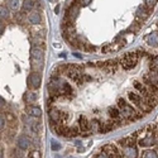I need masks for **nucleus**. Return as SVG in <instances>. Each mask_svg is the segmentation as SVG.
I'll list each match as a JSON object with an SVG mask.
<instances>
[{
    "mask_svg": "<svg viewBox=\"0 0 158 158\" xmlns=\"http://www.w3.org/2000/svg\"><path fill=\"white\" fill-rule=\"evenodd\" d=\"M157 2H158V0H144V4H146V6L148 9H153L156 6Z\"/></svg>",
    "mask_w": 158,
    "mask_h": 158,
    "instance_id": "obj_28",
    "label": "nucleus"
},
{
    "mask_svg": "<svg viewBox=\"0 0 158 158\" xmlns=\"http://www.w3.org/2000/svg\"><path fill=\"white\" fill-rule=\"evenodd\" d=\"M118 108L120 109V114L124 118H127V119H129V120H133L134 122V120H138V119H140V118H142V114L138 113L124 99H119V100H118Z\"/></svg>",
    "mask_w": 158,
    "mask_h": 158,
    "instance_id": "obj_1",
    "label": "nucleus"
},
{
    "mask_svg": "<svg viewBox=\"0 0 158 158\" xmlns=\"http://www.w3.org/2000/svg\"><path fill=\"white\" fill-rule=\"evenodd\" d=\"M5 4L10 10H18L20 6V0H5Z\"/></svg>",
    "mask_w": 158,
    "mask_h": 158,
    "instance_id": "obj_20",
    "label": "nucleus"
},
{
    "mask_svg": "<svg viewBox=\"0 0 158 158\" xmlns=\"http://www.w3.org/2000/svg\"><path fill=\"white\" fill-rule=\"evenodd\" d=\"M0 18L2 19H8L9 18V10L3 5H0Z\"/></svg>",
    "mask_w": 158,
    "mask_h": 158,
    "instance_id": "obj_26",
    "label": "nucleus"
},
{
    "mask_svg": "<svg viewBox=\"0 0 158 158\" xmlns=\"http://www.w3.org/2000/svg\"><path fill=\"white\" fill-rule=\"evenodd\" d=\"M122 154H123V157H137L138 156V149L135 148V144L123 147Z\"/></svg>",
    "mask_w": 158,
    "mask_h": 158,
    "instance_id": "obj_10",
    "label": "nucleus"
},
{
    "mask_svg": "<svg viewBox=\"0 0 158 158\" xmlns=\"http://www.w3.org/2000/svg\"><path fill=\"white\" fill-rule=\"evenodd\" d=\"M51 149L52 151H60L61 149V144L58 143V142H56V140H51Z\"/></svg>",
    "mask_w": 158,
    "mask_h": 158,
    "instance_id": "obj_29",
    "label": "nucleus"
},
{
    "mask_svg": "<svg viewBox=\"0 0 158 158\" xmlns=\"http://www.w3.org/2000/svg\"><path fill=\"white\" fill-rule=\"evenodd\" d=\"M4 105H5V100L3 98H0V108H3Z\"/></svg>",
    "mask_w": 158,
    "mask_h": 158,
    "instance_id": "obj_35",
    "label": "nucleus"
},
{
    "mask_svg": "<svg viewBox=\"0 0 158 158\" xmlns=\"http://www.w3.org/2000/svg\"><path fill=\"white\" fill-rule=\"evenodd\" d=\"M142 157L143 158H157L158 157V152L154 149H146L142 152Z\"/></svg>",
    "mask_w": 158,
    "mask_h": 158,
    "instance_id": "obj_22",
    "label": "nucleus"
},
{
    "mask_svg": "<svg viewBox=\"0 0 158 158\" xmlns=\"http://www.w3.org/2000/svg\"><path fill=\"white\" fill-rule=\"evenodd\" d=\"M6 119L9 120V122H13V123H15V116L13 115V114H6Z\"/></svg>",
    "mask_w": 158,
    "mask_h": 158,
    "instance_id": "obj_32",
    "label": "nucleus"
},
{
    "mask_svg": "<svg viewBox=\"0 0 158 158\" xmlns=\"http://www.w3.org/2000/svg\"><path fill=\"white\" fill-rule=\"evenodd\" d=\"M2 24H3V19H2V18H0V25H2Z\"/></svg>",
    "mask_w": 158,
    "mask_h": 158,
    "instance_id": "obj_37",
    "label": "nucleus"
},
{
    "mask_svg": "<svg viewBox=\"0 0 158 158\" xmlns=\"http://www.w3.org/2000/svg\"><path fill=\"white\" fill-rule=\"evenodd\" d=\"M78 11H80V4L77 3H72L67 9H66V15H64V19L69 20L71 23H73V20L77 18L78 15Z\"/></svg>",
    "mask_w": 158,
    "mask_h": 158,
    "instance_id": "obj_6",
    "label": "nucleus"
},
{
    "mask_svg": "<svg viewBox=\"0 0 158 158\" xmlns=\"http://www.w3.org/2000/svg\"><path fill=\"white\" fill-rule=\"evenodd\" d=\"M78 129L80 131H84V133H89L91 130L90 128V122L86 116H80L78 118Z\"/></svg>",
    "mask_w": 158,
    "mask_h": 158,
    "instance_id": "obj_11",
    "label": "nucleus"
},
{
    "mask_svg": "<svg viewBox=\"0 0 158 158\" xmlns=\"http://www.w3.org/2000/svg\"><path fill=\"white\" fill-rule=\"evenodd\" d=\"M31 57H32V70L33 71H42L43 69V48L33 44L31 48Z\"/></svg>",
    "mask_w": 158,
    "mask_h": 158,
    "instance_id": "obj_2",
    "label": "nucleus"
},
{
    "mask_svg": "<svg viewBox=\"0 0 158 158\" xmlns=\"http://www.w3.org/2000/svg\"><path fill=\"white\" fill-rule=\"evenodd\" d=\"M29 157H42V153L39 151H34V152H31L29 153Z\"/></svg>",
    "mask_w": 158,
    "mask_h": 158,
    "instance_id": "obj_31",
    "label": "nucleus"
},
{
    "mask_svg": "<svg viewBox=\"0 0 158 158\" xmlns=\"http://www.w3.org/2000/svg\"><path fill=\"white\" fill-rule=\"evenodd\" d=\"M27 84H28L29 89H32V90L39 89V86H41V84H42V75L39 72H37V71L31 72V75L27 78Z\"/></svg>",
    "mask_w": 158,
    "mask_h": 158,
    "instance_id": "obj_5",
    "label": "nucleus"
},
{
    "mask_svg": "<svg viewBox=\"0 0 158 158\" xmlns=\"http://www.w3.org/2000/svg\"><path fill=\"white\" fill-rule=\"evenodd\" d=\"M134 89L139 91V94L143 98H147V96H151L152 95L151 91L147 89V86L144 85V84H142V82H139V81H134Z\"/></svg>",
    "mask_w": 158,
    "mask_h": 158,
    "instance_id": "obj_12",
    "label": "nucleus"
},
{
    "mask_svg": "<svg viewBox=\"0 0 158 158\" xmlns=\"http://www.w3.org/2000/svg\"><path fill=\"white\" fill-rule=\"evenodd\" d=\"M27 113L33 118H41L42 116V110H41V108H38V106H28L27 108Z\"/></svg>",
    "mask_w": 158,
    "mask_h": 158,
    "instance_id": "obj_19",
    "label": "nucleus"
},
{
    "mask_svg": "<svg viewBox=\"0 0 158 158\" xmlns=\"http://www.w3.org/2000/svg\"><path fill=\"white\" fill-rule=\"evenodd\" d=\"M156 134H154V131H149V133L144 137L143 139H140L138 143H139V146L140 147H144V148H148V147H152L156 144Z\"/></svg>",
    "mask_w": 158,
    "mask_h": 158,
    "instance_id": "obj_7",
    "label": "nucleus"
},
{
    "mask_svg": "<svg viewBox=\"0 0 158 158\" xmlns=\"http://www.w3.org/2000/svg\"><path fill=\"white\" fill-rule=\"evenodd\" d=\"M102 151L108 154V157H122L119 149H118L115 144H105L102 147Z\"/></svg>",
    "mask_w": 158,
    "mask_h": 158,
    "instance_id": "obj_8",
    "label": "nucleus"
},
{
    "mask_svg": "<svg viewBox=\"0 0 158 158\" xmlns=\"http://www.w3.org/2000/svg\"><path fill=\"white\" fill-rule=\"evenodd\" d=\"M48 118H49V122L52 124H57V123H61V115H60V111L55 108H51L48 109Z\"/></svg>",
    "mask_w": 158,
    "mask_h": 158,
    "instance_id": "obj_9",
    "label": "nucleus"
},
{
    "mask_svg": "<svg viewBox=\"0 0 158 158\" xmlns=\"http://www.w3.org/2000/svg\"><path fill=\"white\" fill-rule=\"evenodd\" d=\"M108 114H109V116L113 120H120V118H122V114H120V109H119V108H115V106H111V108H109V110H108Z\"/></svg>",
    "mask_w": 158,
    "mask_h": 158,
    "instance_id": "obj_17",
    "label": "nucleus"
},
{
    "mask_svg": "<svg viewBox=\"0 0 158 158\" xmlns=\"http://www.w3.org/2000/svg\"><path fill=\"white\" fill-rule=\"evenodd\" d=\"M101 123L98 120V119H93L90 122V128H91V131H99V128H100Z\"/></svg>",
    "mask_w": 158,
    "mask_h": 158,
    "instance_id": "obj_25",
    "label": "nucleus"
},
{
    "mask_svg": "<svg viewBox=\"0 0 158 158\" xmlns=\"http://www.w3.org/2000/svg\"><path fill=\"white\" fill-rule=\"evenodd\" d=\"M55 130H56V133H57L58 135L67 137V130H69V128L64 127L63 123H57V124H55Z\"/></svg>",
    "mask_w": 158,
    "mask_h": 158,
    "instance_id": "obj_18",
    "label": "nucleus"
},
{
    "mask_svg": "<svg viewBox=\"0 0 158 158\" xmlns=\"http://www.w3.org/2000/svg\"><path fill=\"white\" fill-rule=\"evenodd\" d=\"M3 31H4V25L2 24V25H0V33H3Z\"/></svg>",
    "mask_w": 158,
    "mask_h": 158,
    "instance_id": "obj_36",
    "label": "nucleus"
},
{
    "mask_svg": "<svg viewBox=\"0 0 158 158\" xmlns=\"http://www.w3.org/2000/svg\"><path fill=\"white\" fill-rule=\"evenodd\" d=\"M34 8V2L33 0H24L23 2V10L24 11H31Z\"/></svg>",
    "mask_w": 158,
    "mask_h": 158,
    "instance_id": "obj_23",
    "label": "nucleus"
},
{
    "mask_svg": "<svg viewBox=\"0 0 158 158\" xmlns=\"http://www.w3.org/2000/svg\"><path fill=\"white\" fill-rule=\"evenodd\" d=\"M151 70L158 71V56H153L151 58Z\"/></svg>",
    "mask_w": 158,
    "mask_h": 158,
    "instance_id": "obj_27",
    "label": "nucleus"
},
{
    "mask_svg": "<svg viewBox=\"0 0 158 158\" xmlns=\"http://www.w3.org/2000/svg\"><path fill=\"white\" fill-rule=\"evenodd\" d=\"M78 134H80V129H78V127H71V128H69L67 137H77Z\"/></svg>",
    "mask_w": 158,
    "mask_h": 158,
    "instance_id": "obj_24",
    "label": "nucleus"
},
{
    "mask_svg": "<svg viewBox=\"0 0 158 158\" xmlns=\"http://www.w3.org/2000/svg\"><path fill=\"white\" fill-rule=\"evenodd\" d=\"M146 42H147V44H149L152 47H158V33L153 32V33L148 34L146 37Z\"/></svg>",
    "mask_w": 158,
    "mask_h": 158,
    "instance_id": "obj_16",
    "label": "nucleus"
},
{
    "mask_svg": "<svg viewBox=\"0 0 158 158\" xmlns=\"http://www.w3.org/2000/svg\"><path fill=\"white\" fill-rule=\"evenodd\" d=\"M138 55H137V52H128V53H125L120 61V64H122V67L124 70H131V69H134L137 63H138Z\"/></svg>",
    "mask_w": 158,
    "mask_h": 158,
    "instance_id": "obj_4",
    "label": "nucleus"
},
{
    "mask_svg": "<svg viewBox=\"0 0 158 158\" xmlns=\"http://www.w3.org/2000/svg\"><path fill=\"white\" fill-rule=\"evenodd\" d=\"M91 3V0H81V4L82 5H89Z\"/></svg>",
    "mask_w": 158,
    "mask_h": 158,
    "instance_id": "obj_34",
    "label": "nucleus"
},
{
    "mask_svg": "<svg viewBox=\"0 0 158 158\" xmlns=\"http://www.w3.org/2000/svg\"><path fill=\"white\" fill-rule=\"evenodd\" d=\"M17 144H18V148H19V149L25 151V149H28V148H29V146H31V140H29V138H28L27 135H19Z\"/></svg>",
    "mask_w": 158,
    "mask_h": 158,
    "instance_id": "obj_13",
    "label": "nucleus"
},
{
    "mask_svg": "<svg viewBox=\"0 0 158 158\" xmlns=\"http://www.w3.org/2000/svg\"><path fill=\"white\" fill-rule=\"evenodd\" d=\"M5 125V119H4V116L3 115H0V130H2Z\"/></svg>",
    "mask_w": 158,
    "mask_h": 158,
    "instance_id": "obj_33",
    "label": "nucleus"
},
{
    "mask_svg": "<svg viewBox=\"0 0 158 158\" xmlns=\"http://www.w3.org/2000/svg\"><path fill=\"white\" fill-rule=\"evenodd\" d=\"M128 99L133 102L134 105H137V108H139L142 111H144V113H148V111H151L153 108L151 106V105H148V102L143 99V96L142 95H138V94H135V93H129L128 94Z\"/></svg>",
    "mask_w": 158,
    "mask_h": 158,
    "instance_id": "obj_3",
    "label": "nucleus"
},
{
    "mask_svg": "<svg viewBox=\"0 0 158 158\" xmlns=\"http://www.w3.org/2000/svg\"><path fill=\"white\" fill-rule=\"evenodd\" d=\"M149 10L151 9H148L146 5L144 6H139L138 9H137V18L139 19V20H146L148 17H149Z\"/></svg>",
    "mask_w": 158,
    "mask_h": 158,
    "instance_id": "obj_14",
    "label": "nucleus"
},
{
    "mask_svg": "<svg viewBox=\"0 0 158 158\" xmlns=\"http://www.w3.org/2000/svg\"><path fill=\"white\" fill-rule=\"evenodd\" d=\"M24 101L28 102V104H34L37 101V95L32 91H27V93L24 94Z\"/></svg>",
    "mask_w": 158,
    "mask_h": 158,
    "instance_id": "obj_21",
    "label": "nucleus"
},
{
    "mask_svg": "<svg viewBox=\"0 0 158 158\" xmlns=\"http://www.w3.org/2000/svg\"><path fill=\"white\" fill-rule=\"evenodd\" d=\"M15 17H17V20H18V22H22V20L24 19V17H25V13H24V11H22V13H17V15H15Z\"/></svg>",
    "mask_w": 158,
    "mask_h": 158,
    "instance_id": "obj_30",
    "label": "nucleus"
},
{
    "mask_svg": "<svg viewBox=\"0 0 158 158\" xmlns=\"http://www.w3.org/2000/svg\"><path fill=\"white\" fill-rule=\"evenodd\" d=\"M28 22L31 24H33V25H38V24H41V22H42V17H41L39 13L33 11V13H31V14H28Z\"/></svg>",
    "mask_w": 158,
    "mask_h": 158,
    "instance_id": "obj_15",
    "label": "nucleus"
},
{
    "mask_svg": "<svg viewBox=\"0 0 158 158\" xmlns=\"http://www.w3.org/2000/svg\"><path fill=\"white\" fill-rule=\"evenodd\" d=\"M156 143H157V144H158V137H157V138H156Z\"/></svg>",
    "mask_w": 158,
    "mask_h": 158,
    "instance_id": "obj_38",
    "label": "nucleus"
}]
</instances>
